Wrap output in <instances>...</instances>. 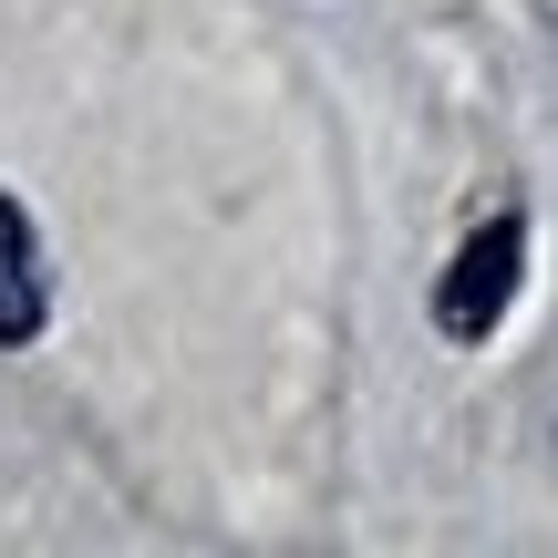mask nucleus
Returning a JSON list of instances; mask_svg holds the SVG:
<instances>
[{
  "label": "nucleus",
  "mask_w": 558,
  "mask_h": 558,
  "mask_svg": "<svg viewBox=\"0 0 558 558\" xmlns=\"http://www.w3.org/2000/svg\"><path fill=\"white\" fill-rule=\"evenodd\" d=\"M518 269H527V218H486L476 239L456 248L445 290H435L445 341H486V331H497V320H507V300H518Z\"/></svg>",
  "instance_id": "f257e3e1"
},
{
  "label": "nucleus",
  "mask_w": 558,
  "mask_h": 558,
  "mask_svg": "<svg viewBox=\"0 0 558 558\" xmlns=\"http://www.w3.org/2000/svg\"><path fill=\"white\" fill-rule=\"evenodd\" d=\"M41 320H52V290H41L32 228H21V207L0 197V341H32Z\"/></svg>",
  "instance_id": "f03ea898"
}]
</instances>
